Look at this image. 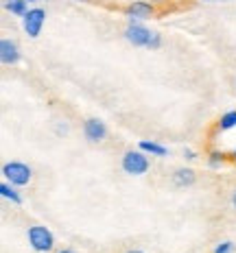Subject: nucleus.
Wrapping results in <instances>:
<instances>
[{"label": "nucleus", "instance_id": "f257e3e1", "mask_svg": "<svg viewBox=\"0 0 236 253\" xmlns=\"http://www.w3.org/2000/svg\"><path fill=\"white\" fill-rule=\"evenodd\" d=\"M120 166H123V170L131 177H142L149 172L151 162H149V155H146L144 151L129 149V151H125L123 160H120Z\"/></svg>", "mask_w": 236, "mask_h": 253}, {"label": "nucleus", "instance_id": "f03ea898", "mask_svg": "<svg viewBox=\"0 0 236 253\" xmlns=\"http://www.w3.org/2000/svg\"><path fill=\"white\" fill-rule=\"evenodd\" d=\"M26 240H29L31 249L38 251V253H50L55 249V236L48 227L44 225H31L26 229Z\"/></svg>", "mask_w": 236, "mask_h": 253}, {"label": "nucleus", "instance_id": "7ed1b4c3", "mask_svg": "<svg viewBox=\"0 0 236 253\" xmlns=\"http://www.w3.org/2000/svg\"><path fill=\"white\" fill-rule=\"evenodd\" d=\"M2 177H4V181L13 183L18 188H24L33 179V168L29 164H24V162H7L2 166Z\"/></svg>", "mask_w": 236, "mask_h": 253}, {"label": "nucleus", "instance_id": "20e7f679", "mask_svg": "<svg viewBox=\"0 0 236 253\" xmlns=\"http://www.w3.org/2000/svg\"><path fill=\"white\" fill-rule=\"evenodd\" d=\"M44 22H46V9L42 7H31L29 11L22 15V29L29 38H40L42 35V29H44Z\"/></svg>", "mask_w": 236, "mask_h": 253}, {"label": "nucleus", "instance_id": "39448f33", "mask_svg": "<svg viewBox=\"0 0 236 253\" xmlns=\"http://www.w3.org/2000/svg\"><path fill=\"white\" fill-rule=\"evenodd\" d=\"M123 13L129 22H142V20H149L155 15V7L149 0H134V2L125 4Z\"/></svg>", "mask_w": 236, "mask_h": 253}, {"label": "nucleus", "instance_id": "423d86ee", "mask_svg": "<svg viewBox=\"0 0 236 253\" xmlns=\"http://www.w3.org/2000/svg\"><path fill=\"white\" fill-rule=\"evenodd\" d=\"M151 33H153V31H149L142 22H129L127 29H125V40H127L131 46H136V48H146V44H149V40H151Z\"/></svg>", "mask_w": 236, "mask_h": 253}, {"label": "nucleus", "instance_id": "0eeeda50", "mask_svg": "<svg viewBox=\"0 0 236 253\" xmlns=\"http://www.w3.org/2000/svg\"><path fill=\"white\" fill-rule=\"evenodd\" d=\"M83 135H86V140L92 142V144H101V142L107 138V125H105L101 118H88L86 123H83Z\"/></svg>", "mask_w": 236, "mask_h": 253}, {"label": "nucleus", "instance_id": "6e6552de", "mask_svg": "<svg viewBox=\"0 0 236 253\" xmlns=\"http://www.w3.org/2000/svg\"><path fill=\"white\" fill-rule=\"evenodd\" d=\"M20 59H22L20 46L11 38L0 40V61H2V66H15V63H20Z\"/></svg>", "mask_w": 236, "mask_h": 253}, {"label": "nucleus", "instance_id": "1a4fd4ad", "mask_svg": "<svg viewBox=\"0 0 236 253\" xmlns=\"http://www.w3.org/2000/svg\"><path fill=\"white\" fill-rule=\"evenodd\" d=\"M195 170L192 168H177L175 172H173V186H177V188H188V186H192L195 183Z\"/></svg>", "mask_w": 236, "mask_h": 253}, {"label": "nucleus", "instance_id": "9d476101", "mask_svg": "<svg viewBox=\"0 0 236 253\" xmlns=\"http://www.w3.org/2000/svg\"><path fill=\"white\" fill-rule=\"evenodd\" d=\"M138 149L144 151L146 155H151V157H166V155H169V149H166V146H162L160 142H153V140H140L138 142Z\"/></svg>", "mask_w": 236, "mask_h": 253}, {"label": "nucleus", "instance_id": "9b49d317", "mask_svg": "<svg viewBox=\"0 0 236 253\" xmlns=\"http://www.w3.org/2000/svg\"><path fill=\"white\" fill-rule=\"evenodd\" d=\"M0 197H2L4 201H11L13 205H22V194L18 192V186H13V183H9V181L0 183Z\"/></svg>", "mask_w": 236, "mask_h": 253}, {"label": "nucleus", "instance_id": "f8f14e48", "mask_svg": "<svg viewBox=\"0 0 236 253\" xmlns=\"http://www.w3.org/2000/svg\"><path fill=\"white\" fill-rule=\"evenodd\" d=\"M217 129L221 131V133H228V131L236 129V109H232V112H225L221 118H219Z\"/></svg>", "mask_w": 236, "mask_h": 253}, {"label": "nucleus", "instance_id": "ddd939ff", "mask_svg": "<svg viewBox=\"0 0 236 253\" xmlns=\"http://www.w3.org/2000/svg\"><path fill=\"white\" fill-rule=\"evenodd\" d=\"M4 9H7L11 15L22 18V15L29 11V0H7V2H4Z\"/></svg>", "mask_w": 236, "mask_h": 253}, {"label": "nucleus", "instance_id": "4468645a", "mask_svg": "<svg viewBox=\"0 0 236 253\" xmlns=\"http://www.w3.org/2000/svg\"><path fill=\"white\" fill-rule=\"evenodd\" d=\"M228 160H230L228 153H223V151H219V149H214V151L208 153V166L212 168V170H217V168L225 166V162H228Z\"/></svg>", "mask_w": 236, "mask_h": 253}, {"label": "nucleus", "instance_id": "2eb2a0df", "mask_svg": "<svg viewBox=\"0 0 236 253\" xmlns=\"http://www.w3.org/2000/svg\"><path fill=\"white\" fill-rule=\"evenodd\" d=\"M212 253H234V242H232V240L219 242V245L212 249Z\"/></svg>", "mask_w": 236, "mask_h": 253}, {"label": "nucleus", "instance_id": "dca6fc26", "mask_svg": "<svg viewBox=\"0 0 236 253\" xmlns=\"http://www.w3.org/2000/svg\"><path fill=\"white\" fill-rule=\"evenodd\" d=\"M157 48H162V35L157 33V31H153L149 44H146V50H157Z\"/></svg>", "mask_w": 236, "mask_h": 253}, {"label": "nucleus", "instance_id": "f3484780", "mask_svg": "<svg viewBox=\"0 0 236 253\" xmlns=\"http://www.w3.org/2000/svg\"><path fill=\"white\" fill-rule=\"evenodd\" d=\"M197 151H192V149H184V160L186 162H195L197 160Z\"/></svg>", "mask_w": 236, "mask_h": 253}, {"label": "nucleus", "instance_id": "a211bd4d", "mask_svg": "<svg viewBox=\"0 0 236 253\" xmlns=\"http://www.w3.org/2000/svg\"><path fill=\"white\" fill-rule=\"evenodd\" d=\"M57 133H59V135H66V133H68V125L64 123V125L57 126Z\"/></svg>", "mask_w": 236, "mask_h": 253}, {"label": "nucleus", "instance_id": "6ab92c4d", "mask_svg": "<svg viewBox=\"0 0 236 253\" xmlns=\"http://www.w3.org/2000/svg\"><path fill=\"white\" fill-rule=\"evenodd\" d=\"M232 208L236 210V188H234V192H232Z\"/></svg>", "mask_w": 236, "mask_h": 253}, {"label": "nucleus", "instance_id": "aec40b11", "mask_svg": "<svg viewBox=\"0 0 236 253\" xmlns=\"http://www.w3.org/2000/svg\"><path fill=\"white\" fill-rule=\"evenodd\" d=\"M203 2H232V0H203Z\"/></svg>", "mask_w": 236, "mask_h": 253}, {"label": "nucleus", "instance_id": "412c9836", "mask_svg": "<svg viewBox=\"0 0 236 253\" xmlns=\"http://www.w3.org/2000/svg\"><path fill=\"white\" fill-rule=\"evenodd\" d=\"M230 160H232V162H234V164H236V149H234L232 153H230Z\"/></svg>", "mask_w": 236, "mask_h": 253}, {"label": "nucleus", "instance_id": "4be33fe9", "mask_svg": "<svg viewBox=\"0 0 236 253\" xmlns=\"http://www.w3.org/2000/svg\"><path fill=\"white\" fill-rule=\"evenodd\" d=\"M149 2H153V4H162V2H169V0H149Z\"/></svg>", "mask_w": 236, "mask_h": 253}, {"label": "nucleus", "instance_id": "5701e85b", "mask_svg": "<svg viewBox=\"0 0 236 253\" xmlns=\"http://www.w3.org/2000/svg\"><path fill=\"white\" fill-rule=\"evenodd\" d=\"M57 253H77V251H72V249H59Z\"/></svg>", "mask_w": 236, "mask_h": 253}, {"label": "nucleus", "instance_id": "b1692460", "mask_svg": "<svg viewBox=\"0 0 236 253\" xmlns=\"http://www.w3.org/2000/svg\"><path fill=\"white\" fill-rule=\"evenodd\" d=\"M125 253H144V251H140V249H129V251H125Z\"/></svg>", "mask_w": 236, "mask_h": 253}, {"label": "nucleus", "instance_id": "393cba45", "mask_svg": "<svg viewBox=\"0 0 236 253\" xmlns=\"http://www.w3.org/2000/svg\"><path fill=\"white\" fill-rule=\"evenodd\" d=\"M35 2H42V0H29V4H35Z\"/></svg>", "mask_w": 236, "mask_h": 253}, {"label": "nucleus", "instance_id": "a878e982", "mask_svg": "<svg viewBox=\"0 0 236 253\" xmlns=\"http://www.w3.org/2000/svg\"><path fill=\"white\" fill-rule=\"evenodd\" d=\"M79 2H94V0H79Z\"/></svg>", "mask_w": 236, "mask_h": 253}, {"label": "nucleus", "instance_id": "bb28decb", "mask_svg": "<svg viewBox=\"0 0 236 253\" xmlns=\"http://www.w3.org/2000/svg\"><path fill=\"white\" fill-rule=\"evenodd\" d=\"M234 85H236V81H234Z\"/></svg>", "mask_w": 236, "mask_h": 253}, {"label": "nucleus", "instance_id": "cd10ccee", "mask_svg": "<svg viewBox=\"0 0 236 253\" xmlns=\"http://www.w3.org/2000/svg\"><path fill=\"white\" fill-rule=\"evenodd\" d=\"M4 2H7V0H4Z\"/></svg>", "mask_w": 236, "mask_h": 253}]
</instances>
